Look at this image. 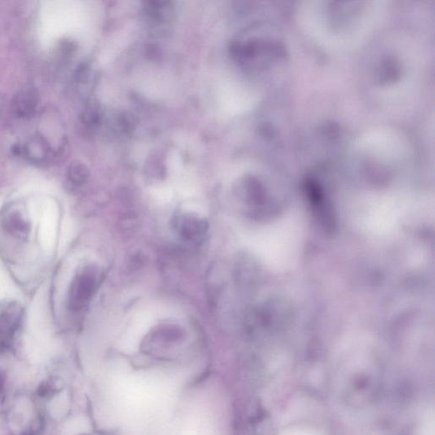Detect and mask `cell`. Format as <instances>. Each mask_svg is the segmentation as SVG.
Returning <instances> with one entry per match:
<instances>
[{
  "mask_svg": "<svg viewBox=\"0 0 435 435\" xmlns=\"http://www.w3.org/2000/svg\"><path fill=\"white\" fill-rule=\"evenodd\" d=\"M97 286V278L92 269H85L74 279L70 294L69 306L74 311L80 310L88 303Z\"/></svg>",
  "mask_w": 435,
  "mask_h": 435,
  "instance_id": "6da1fadb",
  "label": "cell"
},
{
  "mask_svg": "<svg viewBox=\"0 0 435 435\" xmlns=\"http://www.w3.org/2000/svg\"><path fill=\"white\" fill-rule=\"evenodd\" d=\"M173 227L183 240L201 243L205 237L208 224L205 220L194 215L180 214L173 217Z\"/></svg>",
  "mask_w": 435,
  "mask_h": 435,
  "instance_id": "7a4b0ae2",
  "label": "cell"
},
{
  "mask_svg": "<svg viewBox=\"0 0 435 435\" xmlns=\"http://www.w3.org/2000/svg\"><path fill=\"white\" fill-rule=\"evenodd\" d=\"M38 103V94L33 88L24 89L16 95L13 110L21 117L32 115Z\"/></svg>",
  "mask_w": 435,
  "mask_h": 435,
  "instance_id": "3957f363",
  "label": "cell"
},
{
  "mask_svg": "<svg viewBox=\"0 0 435 435\" xmlns=\"http://www.w3.org/2000/svg\"><path fill=\"white\" fill-rule=\"evenodd\" d=\"M56 225H58V211L54 210L45 211L41 226V239L46 249L53 247Z\"/></svg>",
  "mask_w": 435,
  "mask_h": 435,
  "instance_id": "277c9868",
  "label": "cell"
},
{
  "mask_svg": "<svg viewBox=\"0 0 435 435\" xmlns=\"http://www.w3.org/2000/svg\"><path fill=\"white\" fill-rule=\"evenodd\" d=\"M18 324L16 313L6 311L0 315V343H6L11 340Z\"/></svg>",
  "mask_w": 435,
  "mask_h": 435,
  "instance_id": "5b68a950",
  "label": "cell"
},
{
  "mask_svg": "<svg viewBox=\"0 0 435 435\" xmlns=\"http://www.w3.org/2000/svg\"><path fill=\"white\" fill-rule=\"evenodd\" d=\"M24 151L28 156L29 159L33 160H43L46 158L49 147L46 144V141L41 137L33 138L31 141L26 146Z\"/></svg>",
  "mask_w": 435,
  "mask_h": 435,
  "instance_id": "8992f818",
  "label": "cell"
},
{
  "mask_svg": "<svg viewBox=\"0 0 435 435\" xmlns=\"http://www.w3.org/2000/svg\"><path fill=\"white\" fill-rule=\"evenodd\" d=\"M90 171L88 168L82 163L75 162L68 168V178L74 184L82 185L89 180Z\"/></svg>",
  "mask_w": 435,
  "mask_h": 435,
  "instance_id": "52a82bcc",
  "label": "cell"
},
{
  "mask_svg": "<svg viewBox=\"0 0 435 435\" xmlns=\"http://www.w3.org/2000/svg\"><path fill=\"white\" fill-rule=\"evenodd\" d=\"M60 389H62L60 382L56 380V378H52V380L42 382V385L39 386L38 392L42 397H50L51 395L59 392Z\"/></svg>",
  "mask_w": 435,
  "mask_h": 435,
  "instance_id": "ba28073f",
  "label": "cell"
},
{
  "mask_svg": "<svg viewBox=\"0 0 435 435\" xmlns=\"http://www.w3.org/2000/svg\"><path fill=\"white\" fill-rule=\"evenodd\" d=\"M6 228L10 232H23L26 230V225L24 222L18 217L12 216L9 218L6 221Z\"/></svg>",
  "mask_w": 435,
  "mask_h": 435,
  "instance_id": "9c48e42d",
  "label": "cell"
},
{
  "mask_svg": "<svg viewBox=\"0 0 435 435\" xmlns=\"http://www.w3.org/2000/svg\"><path fill=\"white\" fill-rule=\"evenodd\" d=\"M6 278H4L1 269H0V299L4 297V294H6Z\"/></svg>",
  "mask_w": 435,
  "mask_h": 435,
  "instance_id": "30bf717a",
  "label": "cell"
},
{
  "mask_svg": "<svg viewBox=\"0 0 435 435\" xmlns=\"http://www.w3.org/2000/svg\"><path fill=\"white\" fill-rule=\"evenodd\" d=\"M4 385H6V376H4V373L0 370V395L3 394Z\"/></svg>",
  "mask_w": 435,
  "mask_h": 435,
  "instance_id": "8fae6325",
  "label": "cell"
}]
</instances>
